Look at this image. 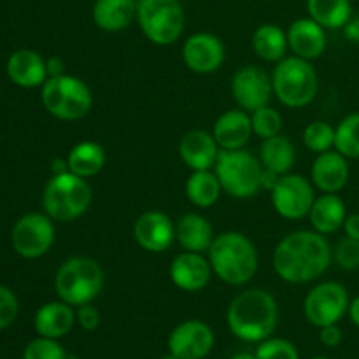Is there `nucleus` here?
Segmentation results:
<instances>
[{
	"instance_id": "1",
	"label": "nucleus",
	"mask_w": 359,
	"mask_h": 359,
	"mask_svg": "<svg viewBox=\"0 0 359 359\" xmlns=\"http://www.w3.org/2000/svg\"><path fill=\"white\" fill-rule=\"evenodd\" d=\"M333 262V249L326 235L298 230L276 245L272 265L277 276L290 284H307L319 279Z\"/></svg>"
},
{
	"instance_id": "2",
	"label": "nucleus",
	"mask_w": 359,
	"mask_h": 359,
	"mask_svg": "<svg viewBox=\"0 0 359 359\" xmlns=\"http://www.w3.org/2000/svg\"><path fill=\"white\" fill-rule=\"evenodd\" d=\"M228 328L244 342H263L279 325V305L265 290H248L231 300L226 312Z\"/></svg>"
},
{
	"instance_id": "3",
	"label": "nucleus",
	"mask_w": 359,
	"mask_h": 359,
	"mask_svg": "<svg viewBox=\"0 0 359 359\" xmlns=\"http://www.w3.org/2000/svg\"><path fill=\"white\" fill-rule=\"evenodd\" d=\"M207 252L212 272L230 286H244L258 270V251L241 231H224L214 237Z\"/></svg>"
},
{
	"instance_id": "4",
	"label": "nucleus",
	"mask_w": 359,
	"mask_h": 359,
	"mask_svg": "<svg viewBox=\"0 0 359 359\" xmlns=\"http://www.w3.org/2000/svg\"><path fill=\"white\" fill-rule=\"evenodd\" d=\"M91 198L93 195L86 179L65 170L49 179L42 195V207L53 221L70 223L86 214Z\"/></svg>"
},
{
	"instance_id": "5",
	"label": "nucleus",
	"mask_w": 359,
	"mask_h": 359,
	"mask_svg": "<svg viewBox=\"0 0 359 359\" xmlns=\"http://www.w3.org/2000/svg\"><path fill=\"white\" fill-rule=\"evenodd\" d=\"M104 270L100 263L86 256H74L67 259L55 276V290L62 302L81 307L93 304L104 287Z\"/></svg>"
},
{
	"instance_id": "6",
	"label": "nucleus",
	"mask_w": 359,
	"mask_h": 359,
	"mask_svg": "<svg viewBox=\"0 0 359 359\" xmlns=\"http://www.w3.org/2000/svg\"><path fill=\"white\" fill-rule=\"evenodd\" d=\"M273 95L286 107L302 109L311 104L319 91V77L314 65L300 56L280 60L272 74Z\"/></svg>"
},
{
	"instance_id": "7",
	"label": "nucleus",
	"mask_w": 359,
	"mask_h": 359,
	"mask_svg": "<svg viewBox=\"0 0 359 359\" xmlns=\"http://www.w3.org/2000/svg\"><path fill=\"white\" fill-rule=\"evenodd\" d=\"M224 193L238 200L251 198L263 188V165L245 149H221L214 165Z\"/></svg>"
},
{
	"instance_id": "8",
	"label": "nucleus",
	"mask_w": 359,
	"mask_h": 359,
	"mask_svg": "<svg viewBox=\"0 0 359 359\" xmlns=\"http://www.w3.org/2000/svg\"><path fill=\"white\" fill-rule=\"evenodd\" d=\"M41 100L46 111L62 121H77L90 112L93 95L83 79L70 74L48 77L42 84Z\"/></svg>"
},
{
	"instance_id": "9",
	"label": "nucleus",
	"mask_w": 359,
	"mask_h": 359,
	"mask_svg": "<svg viewBox=\"0 0 359 359\" xmlns=\"http://www.w3.org/2000/svg\"><path fill=\"white\" fill-rule=\"evenodd\" d=\"M137 21L156 46H170L184 32V9L179 0H137Z\"/></svg>"
},
{
	"instance_id": "10",
	"label": "nucleus",
	"mask_w": 359,
	"mask_h": 359,
	"mask_svg": "<svg viewBox=\"0 0 359 359\" xmlns=\"http://www.w3.org/2000/svg\"><path fill=\"white\" fill-rule=\"evenodd\" d=\"M349 304L346 286L335 280H326L309 291L304 302V314L316 328L339 325L340 319L349 312Z\"/></svg>"
},
{
	"instance_id": "11",
	"label": "nucleus",
	"mask_w": 359,
	"mask_h": 359,
	"mask_svg": "<svg viewBox=\"0 0 359 359\" xmlns=\"http://www.w3.org/2000/svg\"><path fill=\"white\" fill-rule=\"evenodd\" d=\"M14 251L27 259L44 256L55 244V224L48 214L30 212L21 216L11 233Z\"/></svg>"
},
{
	"instance_id": "12",
	"label": "nucleus",
	"mask_w": 359,
	"mask_h": 359,
	"mask_svg": "<svg viewBox=\"0 0 359 359\" xmlns=\"http://www.w3.org/2000/svg\"><path fill=\"white\" fill-rule=\"evenodd\" d=\"M273 210L290 221L304 219L314 205V188L300 174H284L270 189Z\"/></svg>"
},
{
	"instance_id": "13",
	"label": "nucleus",
	"mask_w": 359,
	"mask_h": 359,
	"mask_svg": "<svg viewBox=\"0 0 359 359\" xmlns=\"http://www.w3.org/2000/svg\"><path fill=\"white\" fill-rule=\"evenodd\" d=\"M230 88L238 107L248 112L269 105L273 95L272 76L258 65H245L238 69L231 77Z\"/></svg>"
},
{
	"instance_id": "14",
	"label": "nucleus",
	"mask_w": 359,
	"mask_h": 359,
	"mask_svg": "<svg viewBox=\"0 0 359 359\" xmlns=\"http://www.w3.org/2000/svg\"><path fill=\"white\" fill-rule=\"evenodd\" d=\"M214 332L207 323L188 319L175 326L168 335V353L179 359H203L214 349Z\"/></svg>"
},
{
	"instance_id": "15",
	"label": "nucleus",
	"mask_w": 359,
	"mask_h": 359,
	"mask_svg": "<svg viewBox=\"0 0 359 359\" xmlns=\"http://www.w3.org/2000/svg\"><path fill=\"white\" fill-rule=\"evenodd\" d=\"M182 60L193 72L212 74L223 65L224 46L214 34L198 32L186 39L182 46Z\"/></svg>"
},
{
	"instance_id": "16",
	"label": "nucleus",
	"mask_w": 359,
	"mask_h": 359,
	"mask_svg": "<svg viewBox=\"0 0 359 359\" xmlns=\"http://www.w3.org/2000/svg\"><path fill=\"white\" fill-rule=\"evenodd\" d=\"M133 238L144 251L158 255L175 241V224L161 210H147L133 223Z\"/></svg>"
},
{
	"instance_id": "17",
	"label": "nucleus",
	"mask_w": 359,
	"mask_h": 359,
	"mask_svg": "<svg viewBox=\"0 0 359 359\" xmlns=\"http://www.w3.org/2000/svg\"><path fill=\"white\" fill-rule=\"evenodd\" d=\"M170 279L175 287L186 293H196L209 286L212 266L202 252L182 251L170 263Z\"/></svg>"
},
{
	"instance_id": "18",
	"label": "nucleus",
	"mask_w": 359,
	"mask_h": 359,
	"mask_svg": "<svg viewBox=\"0 0 359 359\" xmlns=\"http://www.w3.org/2000/svg\"><path fill=\"white\" fill-rule=\"evenodd\" d=\"M219 144L205 130H189L179 142V156L191 170H210L219 156Z\"/></svg>"
},
{
	"instance_id": "19",
	"label": "nucleus",
	"mask_w": 359,
	"mask_h": 359,
	"mask_svg": "<svg viewBox=\"0 0 359 359\" xmlns=\"http://www.w3.org/2000/svg\"><path fill=\"white\" fill-rule=\"evenodd\" d=\"M351 168L347 158L339 151H326L318 154L312 163V182L323 193H339L349 182Z\"/></svg>"
},
{
	"instance_id": "20",
	"label": "nucleus",
	"mask_w": 359,
	"mask_h": 359,
	"mask_svg": "<svg viewBox=\"0 0 359 359\" xmlns=\"http://www.w3.org/2000/svg\"><path fill=\"white\" fill-rule=\"evenodd\" d=\"M251 114L244 109H231L223 112L214 123L212 135L221 149H244L252 135Z\"/></svg>"
},
{
	"instance_id": "21",
	"label": "nucleus",
	"mask_w": 359,
	"mask_h": 359,
	"mask_svg": "<svg viewBox=\"0 0 359 359\" xmlns=\"http://www.w3.org/2000/svg\"><path fill=\"white\" fill-rule=\"evenodd\" d=\"M287 46L294 56L304 60H316L325 53L326 34L325 28L312 18H300L287 28Z\"/></svg>"
},
{
	"instance_id": "22",
	"label": "nucleus",
	"mask_w": 359,
	"mask_h": 359,
	"mask_svg": "<svg viewBox=\"0 0 359 359\" xmlns=\"http://www.w3.org/2000/svg\"><path fill=\"white\" fill-rule=\"evenodd\" d=\"M7 76L21 88H37L48 81L46 60L34 49H18L7 60Z\"/></svg>"
},
{
	"instance_id": "23",
	"label": "nucleus",
	"mask_w": 359,
	"mask_h": 359,
	"mask_svg": "<svg viewBox=\"0 0 359 359\" xmlns=\"http://www.w3.org/2000/svg\"><path fill=\"white\" fill-rule=\"evenodd\" d=\"M76 311L72 305L65 302H49L42 305L34 318L35 332L39 337H48V339H62L72 332L76 325Z\"/></svg>"
},
{
	"instance_id": "24",
	"label": "nucleus",
	"mask_w": 359,
	"mask_h": 359,
	"mask_svg": "<svg viewBox=\"0 0 359 359\" xmlns=\"http://www.w3.org/2000/svg\"><path fill=\"white\" fill-rule=\"evenodd\" d=\"M347 217V209L344 200L337 193H323L319 198L314 200L309 219H311L312 230L321 235H332L344 228Z\"/></svg>"
},
{
	"instance_id": "25",
	"label": "nucleus",
	"mask_w": 359,
	"mask_h": 359,
	"mask_svg": "<svg viewBox=\"0 0 359 359\" xmlns=\"http://www.w3.org/2000/svg\"><path fill=\"white\" fill-rule=\"evenodd\" d=\"M93 23L104 32H121L137 18V0H95Z\"/></svg>"
},
{
	"instance_id": "26",
	"label": "nucleus",
	"mask_w": 359,
	"mask_h": 359,
	"mask_svg": "<svg viewBox=\"0 0 359 359\" xmlns=\"http://www.w3.org/2000/svg\"><path fill=\"white\" fill-rule=\"evenodd\" d=\"M175 238L184 251L207 252L214 242L212 224L203 216L188 212L179 217L175 224Z\"/></svg>"
},
{
	"instance_id": "27",
	"label": "nucleus",
	"mask_w": 359,
	"mask_h": 359,
	"mask_svg": "<svg viewBox=\"0 0 359 359\" xmlns=\"http://www.w3.org/2000/svg\"><path fill=\"white\" fill-rule=\"evenodd\" d=\"M105 160L107 156L100 144L93 142V140H83L69 151L67 167L72 174L83 179H90L100 174L102 168L105 167Z\"/></svg>"
},
{
	"instance_id": "28",
	"label": "nucleus",
	"mask_w": 359,
	"mask_h": 359,
	"mask_svg": "<svg viewBox=\"0 0 359 359\" xmlns=\"http://www.w3.org/2000/svg\"><path fill=\"white\" fill-rule=\"evenodd\" d=\"M294 158H297V149H294L293 142L280 133L265 139L259 147V161H262L263 168L276 172L277 175L290 174Z\"/></svg>"
},
{
	"instance_id": "29",
	"label": "nucleus",
	"mask_w": 359,
	"mask_h": 359,
	"mask_svg": "<svg viewBox=\"0 0 359 359\" xmlns=\"http://www.w3.org/2000/svg\"><path fill=\"white\" fill-rule=\"evenodd\" d=\"M251 44L259 58L272 63H279L280 60L286 58V51L290 49L287 34L273 23H266L256 28Z\"/></svg>"
},
{
	"instance_id": "30",
	"label": "nucleus",
	"mask_w": 359,
	"mask_h": 359,
	"mask_svg": "<svg viewBox=\"0 0 359 359\" xmlns=\"http://www.w3.org/2000/svg\"><path fill=\"white\" fill-rule=\"evenodd\" d=\"M223 188L212 170H193L186 181V196L200 209H209L219 200Z\"/></svg>"
},
{
	"instance_id": "31",
	"label": "nucleus",
	"mask_w": 359,
	"mask_h": 359,
	"mask_svg": "<svg viewBox=\"0 0 359 359\" xmlns=\"http://www.w3.org/2000/svg\"><path fill=\"white\" fill-rule=\"evenodd\" d=\"M309 18L328 30L344 28L353 18L351 0H307Z\"/></svg>"
},
{
	"instance_id": "32",
	"label": "nucleus",
	"mask_w": 359,
	"mask_h": 359,
	"mask_svg": "<svg viewBox=\"0 0 359 359\" xmlns=\"http://www.w3.org/2000/svg\"><path fill=\"white\" fill-rule=\"evenodd\" d=\"M335 149L346 158H359V112L346 116L335 128Z\"/></svg>"
},
{
	"instance_id": "33",
	"label": "nucleus",
	"mask_w": 359,
	"mask_h": 359,
	"mask_svg": "<svg viewBox=\"0 0 359 359\" xmlns=\"http://www.w3.org/2000/svg\"><path fill=\"white\" fill-rule=\"evenodd\" d=\"M304 144L312 153L321 154L335 147V128L328 121H312L304 130Z\"/></svg>"
},
{
	"instance_id": "34",
	"label": "nucleus",
	"mask_w": 359,
	"mask_h": 359,
	"mask_svg": "<svg viewBox=\"0 0 359 359\" xmlns=\"http://www.w3.org/2000/svg\"><path fill=\"white\" fill-rule=\"evenodd\" d=\"M251 123H252V132L263 140L270 139V137L279 135L283 130V116L277 109L269 107H259L251 112Z\"/></svg>"
},
{
	"instance_id": "35",
	"label": "nucleus",
	"mask_w": 359,
	"mask_h": 359,
	"mask_svg": "<svg viewBox=\"0 0 359 359\" xmlns=\"http://www.w3.org/2000/svg\"><path fill=\"white\" fill-rule=\"evenodd\" d=\"M255 354L258 359H300V354L293 342L286 339H277V337H269L266 340L259 342Z\"/></svg>"
},
{
	"instance_id": "36",
	"label": "nucleus",
	"mask_w": 359,
	"mask_h": 359,
	"mask_svg": "<svg viewBox=\"0 0 359 359\" xmlns=\"http://www.w3.org/2000/svg\"><path fill=\"white\" fill-rule=\"evenodd\" d=\"M23 359H69V356L56 339L39 337L25 347Z\"/></svg>"
},
{
	"instance_id": "37",
	"label": "nucleus",
	"mask_w": 359,
	"mask_h": 359,
	"mask_svg": "<svg viewBox=\"0 0 359 359\" xmlns=\"http://www.w3.org/2000/svg\"><path fill=\"white\" fill-rule=\"evenodd\" d=\"M335 263L342 270H356L359 269V241L351 237H344L337 244L333 251Z\"/></svg>"
},
{
	"instance_id": "38",
	"label": "nucleus",
	"mask_w": 359,
	"mask_h": 359,
	"mask_svg": "<svg viewBox=\"0 0 359 359\" xmlns=\"http://www.w3.org/2000/svg\"><path fill=\"white\" fill-rule=\"evenodd\" d=\"M18 312H20V304L16 294L9 287L0 286V332L9 328L16 321Z\"/></svg>"
},
{
	"instance_id": "39",
	"label": "nucleus",
	"mask_w": 359,
	"mask_h": 359,
	"mask_svg": "<svg viewBox=\"0 0 359 359\" xmlns=\"http://www.w3.org/2000/svg\"><path fill=\"white\" fill-rule=\"evenodd\" d=\"M76 321L84 332H95L100 326V312L91 304L81 305L76 309Z\"/></svg>"
},
{
	"instance_id": "40",
	"label": "nucleus",
	"mask_w": 359,
	"mask_h": 359,
	"mask_svg": "<svg viewBox=\"0 0 359 359\" xmlns=\"http://www.w3.org/2000/svg\"><path fill=\"white\" fill-rule=\"evenodd\" d=\"M342 339H344L342 330H340L337 325H328L319 328V340H321L323 346L328 347V349H335V347H339L340 344H342Z\"/></svg>"
},
{
	"instance_id": "41",
	"label": "nucleus",
	"mask_w": 359,
	"mask_h": 359,
	"mask_svg": "<svg viewBox=\"0 0 359 359\" xmlns=\"http://www.w3.org/2000/svg\"><path fill=\"white\" fill-rule=\"evenodd\" d=\"M344 231H346V237L359 241V214H347Z\"/></svg>"
},
{
	"instance_id": "42",
	"label": "nucleus",
	"mask_w": 359,
	"mask_h": 359,
	"mask_svg": "<svg viewBox=\"0 0 359 359\" xmlns=\"http://www.w3.org/2000/svg\"><path fill=\"white\" fill-rule=\"evenodd\" d=\"M46 67H48L49 77L63 76L65 74V63H63V60L60 56H51L49 60H46Z\"/></svg>"
},
{
	"instance_id": "43",
	"label": "nucleus",
	"mask_w": 359,
	"mask_h": 359,
	"mask_svg": "<svg viewBox=\"0 0 359 359\" xmlns=\"http://www.w3.org/2000/svg\"><path fill=\"white\" fill-rule=\"evenodd\" d=\"M344 34H346V37L349 39L351 42L359 44V16L351 18V20L347 21V25L344 27Z\"/></svg>"
},
{
	"instance_id": "44",
	"label": "nucleus",
	"mask_w": 359,
	"mask_h": 359,
	"mask_svg": "<svg viewBox=\"0 0 359 359\" xmlns=\"http://www.w3.org/2000/svg\"><path fill=\"white\" fill-rule=\"evenodd\" d=\"M347 314H349V318H351V321H353V325H356L358 328H359V297H356L353 302H351V304H349V312H347Z\"/></svg>"
},
{
	"instance_id": "45",
	"label": "nucleus",
	"mask_w": 359,
	"mask_h": 359,
	"mask_svg": "<svg viewBox=\"0 0 359 359\" xmlns=\"http://www.w3.org/2000/svg\"><path fill=\"white\" fill-rule=\"evenodd\" d=\"M231 359H258V358H256V354H251V353H238Z\"/></svg>"
},
{
	"instance_id": "46",
	"label": "nucleus",
	"mask_w": 359,
	"mask_h": 359,
	"mask_svg": "<svg viewBox=\"0 0 359 359\" xmlns=\"http://www.w3.org/2000/svg\"><path fill=\"white\" fill-rule=\"evenodd\" d=\"M160 359H179V358L174 356V354H172V353H168V354H165V356H161Z\"/></svg>"
},
{
	"instance_id": "47",
	"label": "nucleus",
	"mask_w": 359,
	"mask_h": 359,
	"mask_svg": "<svg viewBox=\"0 0 359 359\" xmlns=\"http://www.w3.org/2000/svg\"><path fill=\"white\" fill-rule=\"evenodd\" d=\"M311 359H330V358H326V356H314V358H311Z\"/></svg>"
}]
</instances>
